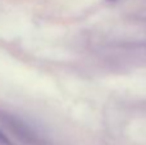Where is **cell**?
Here are the masks:
<instances>
[{
    "instance_id": "6da1fadb",
    "label": "cell",
    "mask_w": 146,
    "mask_h": 145,
    "mask_svg": "<svg viewBox=\"0 0 146 145\" xmlns=\"http://www.w3.org/2000/svg\"><path fill=\"white\" fill-rule=\"evenodd\" d=\"M0 145H13L12 141H10L1 131H0Z\"/></svg>"
}]
</instances>
